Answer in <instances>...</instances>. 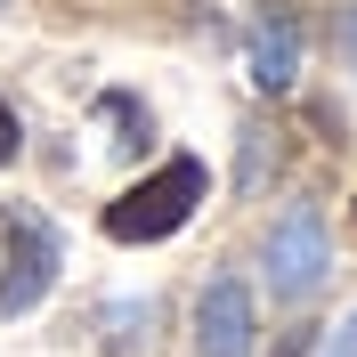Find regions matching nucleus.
Instances as JSON below:
<instances>
[{"mask_svg":"<svg viewBox=\"0 0 357 357\" xmlns=\"http://www.w3.org/2000/svg\"><path fill=\"white\" fill-rule=\"evenodd\" d=\"M333 33H341V57H349V73H357V8H341Z\"/></svg>","mask_w":357,"mask_h":357,"instance_id":"obj_9","label":"nucleus"},{"mask_svg":"<svg viewBox=\"0 0 357 357\" xmlns=\"http://www.w3.org/2000/svg\"><path fill=\"white\" fill-rule=\"evenodd\" d=\"M325 357H357V317H341L333 333H325Z\"/></svg>","mask_w":357,"mask_h":357,"instance_id":"obj_8","label":"nucleus"},{"mask_svg":"<svg viewBox=\"0 0 357 357\" xmlns=\"http://www.w3.org/2000/svg\"><path fill=\"white\" fill-rule=\"evenodd\" d=\"M292 73H301V41H292L284 24H260L252 33V82L260 89H292Z\"/></svg>","mask_w":357,"mask_h":357,"instance_id":"obj_5","label":"nucleus"},{"mask_svg":"<svg viewBox=\"0 0 357 357\" xmlns=\"http://www.w3.org/2000/svg\"><path fill=\"white\" fill-rule=\"evenodd\" d=\"M325 268H333L325 211L317 203H292L284 220H276V236H268V284H276V301H309L325 284Z\"/></svg>","mask_w":357,"mask_h":357,"instance_id":"obj_3","label":"nucleus"},{"mask_svg":"<svg viewBox=\"0 0 357 357\" xmlns=\"http://www.w3.org/2000/svg\"><path fill=\"white\" fill-rule=\"evenodd\" d=\"M203 195H211V171L195 155H171L155 178H138L130 195L106 203V236L114 244H162V236H178V227L195 220Z\"/></svg>","mask_w":357,"mask_h":357,"instance_id":"obj_1","label":"nucleus"},{"mask_svg":"<svg viewBox=\"0 0 357 357\" xmlns=\"http://www.w3.org/2000/svg\"><path fill=\"white\" fill-rule=\"evenodd\" d=\"M57 268H66V252L41 211H0V317H33L57 284Z\"/></svg>","mask_w":357,"mask_h":357,"instance_id":"obj_2","label":"nucleus"},{"mask_svg":"<svg viewBox=\"0 0 357 357\" xmlns=\"http://www.w3.org/2000/svg\"><path fill=\"white\" fill-rule=\"evenodd\" d=\"M17 146H24V130H17V114H8V98H0V171L17 162Z\"/></svg>","mask_w":357,"mask_h":357,"instance_id":"obj_7","label":"nucleus"},{"mask_svg":"<svg viewBox=\"0 0 357 357\" xmlns=\"http://www.w3.org/2000/svg\"><path fill=\"white\" fill-rule=\"evenodd\" d=\"M106 114L122 122V138H114V146H122V155H138V146H146V122H138V106H130V98H106Z\"/></svg>","mask_w":357,"mask_h":357,"instance_id":"obj_6","label":"nucleus"},{"mask_svg":"<svg viewBox=\"0 0 357 357\" xmlns=\"http://www.w3.org/2000/svg\"><path fill=\"white\" fill-rule=\"evenodd\" d=\"M252 341H260V325H252V292L236 284V276H220V284L203 292V309H195V349L203 357H252Z\"/></svg>","mask_w":357,"mask_h":357,"instance_id":"obj_4","label":"nucleus"}]
</instances>
